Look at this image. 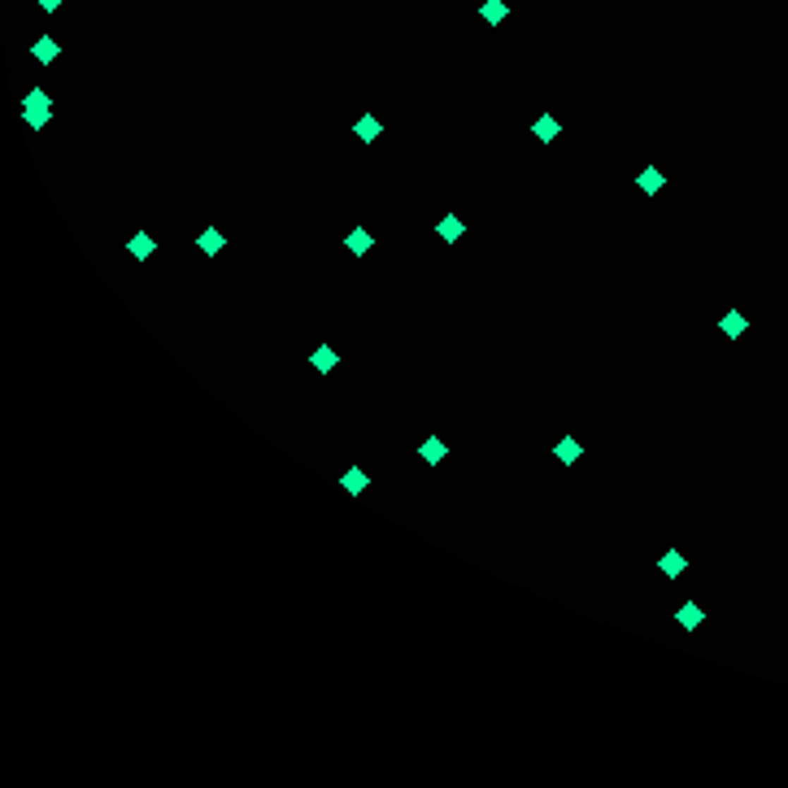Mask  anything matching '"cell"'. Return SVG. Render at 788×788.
I'll use <instances>...</instances> for the list:
<instances>
[{
    "label": "cell",
    "mask_w": 788,
    "mask_h": 788,
    "mask_svg": "<svg viewBox=\"0 0 788 788\" xmlns=\"http://www.w3.org/2000/svg\"><path fill=\"white\" fill-rule=\"evenodd\" d=\"M684 566H689V562H684V553H675V549L657 557V571H662V575H671V579H675V575H684Z\"/></svg>",
    "instance_id": "16"
},
{
    "label": "cell",
    "mask_w": 788,
    "mask_h": 788,
    "mask_svg": "<svg viewBox=\"0 0 788 788\" xmlns=\"http://www.w3.org/2000/svg\"><path fill=\"white\" fill-rule=\"evenodd\" d=\"M196 244H200V253H205V257H218V253L226 248V240H222V231H218V226H205Z\"/></svg>",
    "instance_id": "10"
},
{
    "label": "cell",
    "mask_w": 788,
    "mask_h": 788,
    "mask_svg": "<svg viewBox=\"0 0 788 788\" xmlns=\"http://www.w3.org/2000/svg\"><path fill=\"white\" fill-rule=\"evenodd\" d=\"M662 183H667V174L657 170V166H645V170L636 174V188H641L645 196H657V192H662Z\"/></svg>",
    "instance_id": "3"
},
{
    "label": "cell",
    "mask_w": 788,
    "mask_h": 788,
    "mask_svg": "<svg viewBox=\"0 0 788 788\" xmlns=\"http://www.w3.org/2000/svg\"><path fill=\"white\" fill-rule=\"evenodd\" d=\"M436 231H440V240H462V231H466V226H462V218H453V214H444L440 222H436Z\"/></svg>",
    "instance_id": "15"
},
{
    "label": "cell",
    "mask_w": 788,
    "mask_h": 788,
    "mask_svg": "<svg viewBox=\"0 0 788 788\" xmlns=\"http://www.w3.org/2000/svg\"><path fill=\"white\" fill-rule=\"evenodd\" d=\"M701 619H705V614H701V605H697V601H684V605L675 610V623H679L684 631H697Z\"/></svg>",
    "instance_id": "6"
},
{
    "label": "cell",
    "mask_w": 788,
    "mask_h": 788,
    "mask_svg": "<svg viewBox=\"0 0 788 788\" xmlns=\"http://www.w3.org/2000/svg\"><path fill=\"white\" fill-rule=\"evenodd\" d=\"M340 488H344V492H353V497H362V492L370 488V475H366V471H358V466H353V471H344V479H340Z\"/></svg>",
    "instance_id": "11"
},
{
    "label": "cell",
    "mask_w": 788,
    "mask_h": 788,
    "mask_svg": "<svg viewBox=\"0 0 788 788\" xmlns=\"http://www.w3.org/2000/svg\"><path fill=\"white\" fill-rule=\"evenodd\" d=\"M35 5H40L44 13H57V9H61V0H35Z\"/></svg>",
    "instance_id": "18"
},
{
    "label": "cell",
    "mask_w": 788,
    "mask_h": 788,
    "mask_svg": "<svg viewBox=\"0 0 788 788\" xmlns=\"http://www.w3.org/2000/svg\"><path fill=\"white\" fill-rule=\"evenodd\" d=\"M536 140H540V144L557 140V118H553V114H540V118H536Z\"/></svg>",
    "instance_id": "17"
},
{
    "label": "cell",
    "mask_w": 788,
    "mask_h": 788,
    "mask_svg": "<svg viewBox=\"0 0 788 788\" xmlns=\"http://www.w3.org/2000/svg\"><path fill=\"white\" fill-rule=\"evenodd\" d=\"M126 253H131L135 262H148L152 253H157V244H152V236H148V231H135V236H131V244H126Z\"/></svg>",
    "instance_id": "9"
},
{
    "label": "cell",
    "mask_w": 788,
    "mask_h": 788,
    "mask_svg": "<svg viewBox=\"0 0 788 788\" xmlns=\"http://www.w3.org/2000/svg\"><path fill=\"white\" fill-rule=\"evenodd\" d=\"M31 57H35L40 66H48V61H57V57H61V44H57L53 35H44V40L31 44Z\"/></svg>",
    "instance_id": "5"
},
{
    "label": "cell",
    "mask_w": 788,
    "mask_h": 788,
    "mask_svg": "<svg viewBox=\"0 0 788 788\" xmlns=\"http://www.w3.org/2000/svg\"><path fill=\"white\" fill-rule=\"evenodd\" d=\"M310 366L327 375V370H336V366H340V353H336V348H327V344H322V348H314V353H310Z\"/></svg>",
    "instance_id": "13"
},
{
    "label": "cell",
    "mask_w": 788,
    "mask_h": 788,
    "mask_svg": "<svg viewBox=\"0 0 788 788\" xmlns=\"http://www.w3.org/2000/svg\"><path fill=\"white\" fill-rule=\"evenodd\" d=\"M719 327H723V336H727V340H736V336H745V332H749V318H745L741 310H732V314H723Z\"/></svg>",
    "instance_id": "12"
},
{
    "label": "cell",
    "mask_w": 788,
    "mask_h": 788,
    "mask_svg": "<svg viewBox=\"0 0 788 788\" xmlns=\"http://www.w3.org/2000/svg\"><path fill=\"white\" fill-rule=\"evenodd\" d=\"M379 131H384V126H379V118H375V114H362L358 122H353V135H358L362 144H375V140H379Z\"/></svg>",
    "instance_id": "7"
},
{
    "label": "cell",
    "mask_w": 788,
    "mask_h": 788,
    "mask_svg": "<svg viewBox=\"0 0 788 788\" xmlns=\"http://www.w3.org/2000/svg\"><path fill=\"white\" fill-rule=\"evenodd\" d=\"M479 18H484L488 27H501V22L510 18V0H484V5H479Z\"/></svg>",
    "instance_id": "4"
},
{
    "label": "cell",
    "mask_w": 788,
    "mask_h": 788,
    "mask_svg": "<svg viewBox=\"0 0 788 788\" xmlns=\"http://www.w3.org/2000/svg\"><path fill=\"white\" fill-rule=\"evenodd\" d=\"M48 118H53V96H48L44 87H31L27 96H22V122H27L31 131H44Z\"/></svg>",
    "instance_id": "1"
},
{
    "label": "cell",
    "mask_w": 788,
    "mask_h": 788,
    "mask_svg": "<svg viewBox=\"0 0 788 788\" xmlns=\"http://www.w3.org/2000/svg\"><path fill=\"white\" fill-rule=\"evenodd\" d=\"M418 453H423V462H427V466H440V462H444V453H449V449H444V440H440V436H427Z\"/></svg>",
    "instance_id": "14"
},
{
    "label": "cell",
    "mask_w": 788,
    "mask_h": 788,
    "mask_svg": "<svg viewBox=\"0 0 788 788\" xmlns=\"http://www.w3.org/2000/svg\"><path fill=\"white\" fill-rule=\"evenodd\" d=\"M344 248L353 253V257H366V253L375 248V240H370V231H366V226H353V231L344 236Z\"/></svg>",
    "instance_id": "2"
},
{
    "label": "cell",
    "mask_w": 788,
    "mask_h": 788,
    "mask_svg": "<svg viewBox=\"0 0 788 788\" xmlns=\"http://www.w3.org/2000/svg\"><path fill=\"white\" fill-rule=\"evenodd\" d=\"M553 457H557L562 466H575L579 457H583V449H579V440H575V436H562V440H557V449H553Z\"/></svg>",
    "instance_id": "8"
}]
</instances>
